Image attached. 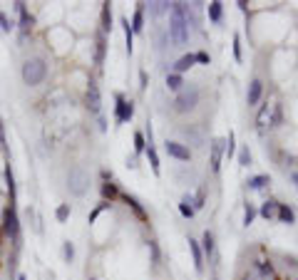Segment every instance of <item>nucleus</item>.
I'll list each match as a JSON object with an SVG mask.
<instances>
[{"label":"nucleus","instance_id":"21","mask_svg":"<svg viewBox=\"0 0 298 280\" xmlns=\"http://www.w3.org/2000/svg\"><path fill=\"white\" fill-rule=\"evenodd\" d=\"M184 85H186V82H184L181 74H176V72H169V74H167V87H169L172 92H179Z\"/></svg>","mask_w":298,"mask_h":280},{"label":"nucleus","instance_id":"1","mask_svg":"<svg viewBox=\"0 0 298 280\" xmlns=\"http://www.w3.org/2000/svg\"><path fill=\"white\" fill-rule=\"evenodd\" d=\"M169 40L174 47H184L189 43V20L184 15L181 3H172V13H169Z\"/></svg>","mask_w":298,"mask_h":280},{"label":"nucleus","instance_id":"16","mask_svg":"<svg viewBox=\"0 0 298 280\" xmlns=\"http://www.w3.org/2000/svg\"><path fill=\"white\" fill-rule=\"evenodd\" d=\"M194 211H197V209H194V196H192V193H186V196L181 198V204H179V213H181L184 218H192Z\"/></svg>","mask_w":298,"mask_h":280},{"label":"nucleus","instance_id":"4","mask_svg":"<svg viewBox=\"0 0 298 280\" xmlns=\"http://www.w3.org/2000/svg\"><path fill=\"white\" fill-rule=\"evenodd\" d=\"M67 188L72 196H85L90 188V174L82 166H72L67 174Z\"/></svg>","mask_w":298,"mask_h":280},{"label":"nucleus","instance_id":"38","mask_svg":"<svg viewBox=\"0 0 298 280\" xmlns=\"http://www.w3.org/2000/svg\"><path fill=\"white\" fill-rule=\"evenodd\" d=\"M104 209H109V204H107V201H102V204H97V209H95V211L90 213V223H95V221H97V216H99V213H102Z\"/></svg>","mask_w":298,"mask_h":280},{"label":"nucleus","instance_id":"3","mask_svg":"<svg viewBox=\"0 0 298 280\" xmlns=\"http://www.w3.org/2000/svg\"><path fill=\"white\" fill-rule=\"evenodd\" d=\"M45 77H48V65H45V60H40V57L25 60V65H23V82H25L27 87H37Z\"/></svg>","mask_w":298,"mask_h":280},{"label":"nucleus","instance_id":"29","mask_svg":"<svg viewBox=\"0 0 298 280\" xmlns=\"http://www.w3.org/2000/svg\"><path fill=\"white\" fill-rule=\"evenodd\" d=\"M256 213H258V211H256V206H253V204H246V206H244V226H246V228L253 223Z\"/></svg>","mask_w":298,"mask_h":280},{"label":"nucleus","instance_id":"46","mask_svg":"<svg viewBox=\"0 0 298 280\" xmlns=\"http://www.w3.org/2000/svg\"><path fill=\"white\" fill-rule=\"evenodd\" d=\"M18 280H27V278H25V275H18Z\"/></svg>","mask_w":298,"mask_h":280},{"label":"nucleus","instance_id":"48","mask_svg":"<svg viewBox=\"0 0 298 280\" xmlns=\"http://www.w3.org/2000/svg\"><path fill=\"white\" fill-rule=\"evenodd\" d=\"M296 280H298V278H296Z\"/></svg>","mask_w":298,"mask_h":280},{"label":"nucleus","instance_id":"20","mask_svg":"<svg viewBox=\"0 0 298 280\" xmlns=\"http://www.w3.org/2000/svg\"><path fill=\"white\" fill-rule=\"evenodd\" d=\"M278 221H281V223H288V226L296 223V213H293V209H291L288 204H281V206H278Z\"/></svg>","mask_w":298,"mask_h":280},{"label":"nucleus","instance_id":"37","mask_svg":"<svg viewBox=\"0 0 298 280\" xmlns=\"http://www.w3.org/2000/svg\"><path fill=\"white\" fill-rule=\"evenodd\" d=\"M234 149H236V139H234V132H229V139H226V156L229 159L234 156Z\"/></svg>","mask_w":298,"mask_h":280},{"label":"nucleus","instance_id":"28","mask_svg":"<svg viewBox=\"0 0 298 280\" xmlns=\"http://www.w3.org/2000/svg\"><path fill=\"white\" fill-rule=\"evenodd\" d=\"M209 20L211 23H221V3H219V0L209 3Z\"/></svg>","mask_w":298,"mask_h":280},{"label":"nucleus","instance_id":"23","mask_svg":"<svg viewBox=\"0 0 298 280\" xmlns=\"http://www.w3.org/2000/svg\"><path fill=\"white\" fill-rule=\"evenodd\" d=\"M122 27H124V40H127V52L132 55V50H134V32H132V25H129L127 18H122Z\"/></svg>","mask_w":298,"mask_h":280},{"label":"nucleus","instance_id":"45","mask_svg":"<svg viewBox=\"0 0 298 280\" xmlns=\"http://www.w3.org/2000/svg\"><path fill=\"white\" fill-rule=\"evenodd\" d=\"M291 184H293V186H296V191H298V174H293V176H291Z\"/></svg>","mask_w":298,"mask_h":280},{"label":"nucleus","instance_id":"26","mask_svg":"<svg viewBox=\"0 0 298 280\" xmlns=\"http://www.w3.org/2000/svg\"><path fill=\"white\" fill-rule=\"evenodd\" d=\"M147 159H149V164H152V171L159 176V156H157V149L154 146H147Z\"/></svg>","mask_w":298,"mask_h":280},{"label":"nucleus","instance_id":"12","mask_svg":"<svg viewBox=\"0 0 298 280\" xmlns=\"http://www.w3.org/2000/svg\"><path fill=\"white\" fill-rule=\"evenodd\" d=\"M278 201L276 198H269V201H264V206H261V218H266V221H273V218H278Z\"/></svg>","mask_w":298,"mask_h":280},{"label":"nucleus","instance_id":"44","mask_svg":"<svg viewBox=\"0 0 298 280\" xmlns=\"http://www.w3.org/2000/svg\"><path fill=\"white\" fill-rule=\"evenodd\" d=\"M0 144H5V132H3V122H0Z\"/></svg>","mask_w":298,"mask_h":280},{"label":"nucleus","instance_id":"10","mask_svg":"<svg viewBox=\"0 0 298 280\" xmlns=\"http://www.w3.org/2000/svg\"><path fill=\"white\" fill-rule=\"evenodd\" d=\"M201 253H204V258L209 263L216 260V241H214V233L211 231H204V235H201Z\"/></svg>","mask_w":298,"mask_h":280},{"label":"nucleus","instance_id":"40","mask_svg":"<svg viewBox=\"0 0 298 280\" xmlns=\"http://www.w3.org/2000/svg\"><path fill=\"white\" fill-rule=\"evenodd\" d=\"M149 248H152V263L157 265V263H159V246H157L154 241H149Z\"/></svg>","mask_w":298,"mask_h":280},{"label":"nucleus","instance_id":"24","mask_svg":"<svg viewBox=\"0 0 298 280\" xmlns=\"http://www.w3.org/2000/svg\"><path fill=\"white\" fill-rule=\"evenodd\" d=\"M122 198H124V204H127V206H129V209H132V211H134V213L139 216V218H147V213H144V209L139 206V201H137V198H134V196H129V193H124Z\"/></svg>","mask_w":298,"mask_h":280},{"label":"nucleus","instance_id":"32","mask_svg":"<svg viewBox=\"0 0 298 280\" xmlns=\"http://www.w3.org/2000/svg\"><path fill=\"white\" fill-rule=\"evenodd\" d=\"M239 164L241 166H251V151H248V146H241V151H239Z\"/></svg>","mask_w":298,"mask_h":280},{"label":"nucleus","instance_id":"36","mask_svg":"<svg viewBox=\"0 0 298 280\" xmlns=\"http://www.w3.org/2000/svg\"><path fill=\"white\" fill-rule=\"evenodd\" d=\"M0 30H3V32H10L13 30V23H10V18L3 10H0Z\"/></svg>","mask_w":298,"mask_h":280},{"label":"nucleus","instance_id":"39","mask_svg":"<svg viewBox=\"0 0 298 280\" xmlns=\"http://www.w3.org/2000/svg\"><path fill=\"white\" fill-rule=\"evenodd\" d=\"M234 55H236V60L241 62V37H239V35H234Z\"/></svg>","mask_w":298,"mask_h":280},{"label":"nucleus","instance_id":"2","mask_svg":"<svg viewBox=\"0 0 298 280\" xmlns=\"http://www.w3.org/2000/svg\"><path fill=\"white\" fill-rule=\"evenodd\" d=\"M199 97H201V90H199L197 85H184V87L176 92V97H174V102H172V109H174L176 114H189L192 109H197Z\"/></svg>","mask_w":298,"mask_h":280},{"label":"nucleus","instance_id":"11","mask_svg":"<svg viewBox=\"0 0 298 280\" xmlns=\"http://www.w3.org/2000/svg\"><path fill=\"white\" fill-rule=\"evenodd\" d=\"M261 92H264V82H261V79H251L248 92H246V104L248 107H256L258 99H261Z\"/></svg>","mask_w":298,"mask_h":280},{"label":"nucleus","instance_id":"25","mask_svg":"<svg viewBox=\"0 0 298 280\" xmlns=\"http://www.w3.org/2000/svg\"><path fill=\"white\" fill-rule=\"evenodd\" d=\"M256 270H258L261 280H273V275H276L271 263H256Z\"/></svg>","mask_w":298,"mask_h":280},{"label":"nucleus","instance_id":"17","mask_svg":"<svg viewBox=\"0 0 298 280\" xmlns=\"http://www.w3.org/2000/svg\"><path fill=\"white\" fill-rule=\"evenodd\" d=\"M142 30H144V3H139L132 15V32H142Z\"/></svg>","mask_w":298,"mask_h":280},{"label":"nucleus","instance_id":"8","mask_svg":"<svg viewBox=\"0 0 298 280\" xmlns=\"http://www.w3.org/2000/svg\"><path fill=\"white\" fill-rule=\"evenodd\" d=\"M87 109L92 112V114H99L102 112V97H99V87H97V82H87Z\"/></svg>","mask_w":298,"mask_h":280},{"label":"nucleus","instance_id":"6","mask_svg":"<svg viewBox=\"0 0 298 280\" xmlns=\"http://www.w3.org/2000/svg\"><path fill=\"white\" fill-rule=\"evenodd\" d=\"M117 104H115V119H117V124H127L132 122V117H134V102L132 99H124L120 92L115 94Z\"/></svg>","mask_w":298,"mask_h":280},{"label":"nucleus","instance_id":"7","mask_svg":"<svg viewBox=\"0 0 298 280\" xmlns=\"http://www.w3.org/2000/svg\"><path fill=\"white\" fill-rule=\"evenodd\" d=\"M3 228H5V233L13 238V241H18V235H20V223H18L15 206H8V209H5V213H3Z\"/></svg>","mask_w":298,"mask_h":280},{"label":"nucleus","instance_id":"9","mask_svg":"<svg viewBox=\"0 0 298 280\" xmlns=\"http://www.w3.org/2000/svg\"><path fill=\"white\" fill-rule=\"evenodd\" d=\"M164 149H167L169 156L176 159V162H192V151H189V146H184L181 141H167Z\"/></svg>","mask_w":298,"mask_h":280},{"label":"nucleus","instance_id":"14","mask_svg":"<svg viewBox=\"0 0 298 280\" xmlns=\"http://www.w3.org/2000/svg\"><path fill=\"white\" fill-rule=\"evenodd\" d=\"M194 65H197V55H184V57H179V60L174 62V70H172V72L181 74V72H186V70H192Z\"/></svg>","mask_w":298,"mask_h":280},{"label":"nucleus","instance_id":"35","mask_svg":"<svg viewBox=\"0 0 298 280\" xmlns=\"http://www.w3.org/2000/svg\"><path fill=\"white\" fill-rule=\"evenodd\" d=\"M266 117H269V104H264L258 109V117H256V122H258V129H264V122H266Z\"/></svg>","mask_w":298,"mask_h":280},{"label":"nucleus","instance_id":"19","mask_svg":"<svg viewBox=\"0 0 298 280\" xmlns=\"http://www.w3.org/2000/svg\"><path fill=\"white\" fill-rule=\"evenodd\" d=\"M246 184H248V188H251V191H261V188H266V186L271 184V179H269L266 174H258V176H251Z\"/></svg>","mask_w":298,"mask_h":280},{"label":"nucleus","instance_id":"31","mask_svg":"<svg viewBox=\"0 0 298 280\" xmlns=\"http://www.w3.org/2000/svg\"><path fill=\"white\" fill-rule=\"evenodd\" d=\"M55 216H57V221H60V223H65V221L70 218V204H60V206H57V211H55Z\"/></svg>","mask_w":298,"mask_h":280},{"label":"nucleus","instance_id":"30","mask_svg":"<svg viewBox=\"0 0 298 280\" xmlns=\"http://www.w3.org/2000/svg\"><path fill=\"white\" fill-rule=\"evenodd\" d=\"M62 258H65V263H72V260H74V246H72L70 241L62 243Z\"/></svg>","mask_w":298,"mask_h":280},{"label":"nucleus","instance_id":"22","mask_svg":"<svg viewBox=\"0 0 298 280\" xmlns=\"http://www.w3.org/2000/svg\"><path fill=\"white\" fill-rule=\"evenodd\" d=\"M102 32H109L112 30V5L109 3H102Z\"/></svg>","mask_w":298,"mask_h":280},{"label":"nucleus","instance_id":"42","mask_svg":"<svg viewBox=\"0 0 298 280\" xmlns=\"http://www.w3.org/2000/svg\"><path fill=\"white\" fill-rule=\"evenodd\" d=\"M147 82H149V77H147V72L142 70V72H139V90H147Z\"/></svg>","mask_w":298,"mask_h":280},{"label":"nucleus","instance_id":"18","mask_svg":"<svg viewBox=\"0 0 298 280\" xmlns=\"http://www.w3.org/2000/svg\"><path fill=\"white\" fill-rule=\"evenodd\" d=\"M117 196H120V191H117V184H112V181H104V184H102V198H104L107 204H112V201H115Z\"/></svg>","mask_w":298,"mask_h":280},{"label":"nucleus","instance_id":"13","mask_svg":"<svg viewBox=\"0 0 298 280\" xmlns=\"http://www.w3.org/2000/svg\"><path fill=\"white\" fill-rule=\"evenodd\" d=\"M189 251H192V258H194V270L197 273H204V253H201L199 243L192 241V238H189Z\"/></svg>","mask_w":298,"mask_h":280},{"label":"nucleus","instance_id":"33","mask_svg":"<svg viewBox=\"0 0 298 280\" xmlns=\"http://www.w3.org/2000/svg\"><path fill=\"white\" fill-rule=\"evenodd\" d=\"M204 204H206V188L201 186L197 191V196H194V209H204Z\"/></svg>","mask_w":298,"mask_h":280},{"label":"nucleus","instance_id":"34","mask_svg":"<svg viewBox=\"0 0 298 280\" xmlns=\"http://www.w3.org/2000/svg\"><path fill=\"white\" fill-rule=\"evenodd\" d=\"M134 151H137V154L147 151V141H144V134H142V132L134 134Z\"/></svg>","mask_w":298,"mask_h":280},{"label":"nucleus","instance_id":"15","mask_svg":"<svg viewBox=\"0 0 298 280\" xmlns=\"http://www.w3.org/2000/svg\"><path fill=\"white\" fill-rule=\"evenodd\" d=\"M15 8H18V15H20V30L27 32L32 27V15L27 13V5L25 3H15Z\"/></svg>","mask_w":298,"mask_h":280},{"label":"nucleus","instance_id":"5","mask_svg":"<svg viewBox=\"0 0 298 280\" xmlns=\"http://www.w3.org/2000/svg\"><path fill=\"white\" fill-rule=\"evenodd\" d=\"M224 154H226V139L214 137L211 144H209V164H211V171H214V174H219V169H221Z\"/></svg>","mask_w":298,"mask_h":280},{"label":"nucleus","instance_id":"47","mask_svg":"<svg viewBox=\"0 0 298 280\" xmlns=\"http://www.w3.org/2000/svg\"><path fill=\"white\" fill-rule=\"evenodd\" d=\"M87 280H97V278H87Z\"/></svg>","mask_w":298,"mask_h":280},{"label":"nucleus","instance_id":"41","mask_svg":"<svg viewBox=\"0 0 298 280\" xmlns=\"http://www.w3.org/2000/svg\"><path fill=\"white\" fill-rule=\"evenodd\" d=\"M271 122H273V127H278V124H281V104H276V107H273V119H271Z\"/></svg>","mask_w":298,"mask_h":280},{"label":"nucleus","instance_id":"27","mask_svg":"<svg viewBox=\"0 0 298 280\" xmlns=\"http://www.w3.org/2000/svg\"><path fill=\"white\" fill-rule=\"evenodd\" d=\"M104 50H107L104 35H99V37H97V52H95V65H102V62H104Z\"/></svg>","mask_w":298,"mask_h":280},{"label":"nucleus","instance_id":"43","mask_svg":"<svg viewBox=\"0 0 298 280\" xmlns=\"http://www.w3.org/2000/svg\"><path fill=\"white\" fill-rule=\"evenodd\" d=\"M197 62H201V65H209V55H206V52H197Z\"/></svg>","mask_w":298,"mask_h":280}]
</instances>
